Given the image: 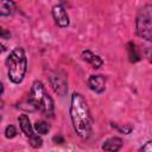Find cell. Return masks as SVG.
<instances>
[{"label":"cell","instance_id":"cell-1","mask_svg":"<svg viewBox=\"0 0 152 152\" xmlns=\"http://www.w3.org/2000/svg\"><path fill=\"white\" fill-rule=\"evenodd\" d=\"M70 116L77 135L82 139H87L91 133L93 119L84 97L78 93H75L71 96Z\"/></svg>","mask_w":152,"mask_h":152},{"label":"cell","instance_id":"cell-2","mask_svg":"<svg viewBox=\"0 0 152 152\" xmlns=\"http://www.w3.org/2000/svg\"><path fill=\"white\" fill-rule=\"evenodd\" d=\"M6 64L8 68V78L15 84L20 83L27 70V59L24 49L20 46L14 48L8 55Z\"/></svg>","mask_w":152,"mask_h":152},{"label":"cell","instance_id":"cell-3","mask_svg":"<svg viewBox=\"0 0 152 152\" xmlns=\"http://www.w3.org/2000/svg\"><path fill=\"white\" fill-rule=\"evenodd\" d=\"M27 100L34 109L40 110L44 115H46V116L53 115V108H55L53 100L46 93V90L40 81H34L32 83Z\"/></svg>","mask_w":152,"mask_h":152},{"label":"cell","instance_id":"cell-4","mask_svg":"<svg viewBox=\"0 0 152 152\" xmlns=\"http://www.w3.org/2000/svg\"><path fill=\"white\" fill-rule=\"evenodd\" d=\"M135 30L139 37L152 42V4L140 8L135 20Z\"/></svg>","mask_w":152,"mask_h":152},{"label":"cell","instance_id":"cell-5","mask_svg":"<svg viewBox=\"0 0 152 152\" xmlns=\"http://www.w3.org/2000/svg\"><path fill=\"white\" fill-rule=\"evenodd\" d=\"M50 83L52 89L61 96H63L68 91L66 74L63 70H55L50 76Z\"/></svg>","mask_w":152,"mask_h":152},{"label":"cell","instance_id":"cell-6","mask_svg":"<svg viewBox=\"0 0 152 152\" xmlns=\"http://www.w3.org/2000/svg\"><path fill=\"white\" fill-rule=\"evenodd\" d=\"M52 17L59 27H66L69 25V15L63 6L57 5L52 8Z\"/></svg>","mask_w":152,"mask_h":152},{"label":"cell","instance_id":"cell-7","mask_svg":"<svg viewBox=\"0 0 152 152\" xmlns=\"http://www.w3.org/2000/svg\"><path fill=\"white\" fill-rule=\"evenodd\" d=\"M88 86L95 93H102L106 89V77L103 75H90L88 78Z\"/></svg>","mask_w":152,"mask_h":152},{"label":"cell","instance_id":"cell-8","mask_svg":"<svg viewBox=\"0 0 152 152\" xmlns=\"http://www.w3.org/2000/svg\"><path fill=\"white\" fill-rule=\"evenodd\" d=\"M122 140L119 137H112L108 138L103 144H102V150L106 152H118L122 147Z\"/></svg>","mask_w":152,"mask_h":152},{"label":"cell","instance_id":"cell-9","mask_svg":"<svg viewBox=\"0 0 152 152\" xmlns=\"http://www.w3.org/2000/svg\"><path fill=\"white\" fill-rule=\"evenodd\" d=\"M18 121H19V125H20V129L23 131V133L26 137H31L32 134H34L33 129H32V126H31V122H30V119H28L27 115L21 114L18 118Z\"/></svg>","mask_w":152,"mask_h":152},{"label":"cell","instance_id":"cell-10","mask_svg":"<svg viewBox=\"0 0 152 152\" xmlns=\"http://www.w3.org/2000/svg\"><path fill=\"white\" fill-rule=\"evenodd\" d=\"M82 58L86 61V62H88V63H90L91 64V66L93 68H100L101 65H102V59L99 57V56H96V55H94L91 51H89V50H86V51H83L82 52Z\"/></svg>","mask_w":152,"mask_h":152},{"label":"cell","instance_id":"cell-11","mask_svg":"<svg viewBox=\"0 0 152 152\" xmlns=\"http://www.w3.org/2000/svg\"><path fill=\"white\" fill-rule=\"evenodd\" d=\"M14 11V2L12 1H0V14L2 17H6V15H10L12 14Z\"/></svg>","mask_w":152,"mask_h":152},{"label":"cell","instance_id":"cell-12","mask_svg":"<svg viewBox=\"0 0 152 152\" xmlns=\"http://www.w3.org/2000/svg\"><path fill=\"white\" fill-rule=\"evenodd\" d=\"M34 129L39 133V134H46L50 131V125L45 121H37L34 124Z\"/></svg>","mask_w":152,"mask_h":152},{"label":"cell","instance_id":"cell-13","mask_svg":"<svg viewBox=\"0 0 152 152\" xmlns=\"http://www.w3.org/2000/svg\"><path fill=\"white\" fill-rule=\"evenodd\" d=\"M28 142H30L31 146L38 148V147H40L43 145V139L38 134H32L31 137H28Z\"/></svg>","mask_w":152,"mask_h":152},{"label":"cell","instance_id":"cell-14","mask_svg":"<svg viewBox=\"0 0 152 152\" xmlns=\"http://www.w3.org/2000/svg\"><path fill=\"white\" fill-rule=\"evenodd\" d=\"M128 51H129V53H128V56H129V59L132 61V62H135V61H138L139 59V55L137 53V49H135V45L133 44V43H129L128 44Z\"/></svg>","mask_w":152,"mask_h":152},{"label":"cell","instance_id":"cell-15","mask_svg":"<svg viewBox=\"0 0 152 152\" xmlns=\"http://www.w3.org/2000/svg\"><path fill=\"white\" fill-rule=\"evenodd\" d=\"M17 133H18L17 132V128L13 125H8L6 127V129H5V135H6V138H10V139L14 138L17 135Z\"/></svg>","mask_w":152,"mask_h":152},{"label":"cell","instance_id":"cell-16","mask_svg":"<svg viewBox=\"0 0 152 152\" xmlns=\"http://www.w3.org/2000/svg\"><path fill=\"white\" fill-rule=\"evenodd\" d=\"M113 127H115L116 129H119L121 133H124V134H128L131 131H132V126H129V125H127V126H124V127H119L118 125H114L113 124Z\"/></svg>","mask_w":152,"mask_h":152},{"label":"cell","instance_id":"cell-17","mask_svg":"<svg viewBox=\"0 0 152 152\" xmlns=\"http://www.w3.org/2000/svg\"><path fill=\"white\" fill-rule=\"evenodd\" d=\"M139 152H152V140L147 141L145 145H142L139 150Z\"/></svg>","mask_w":152,"mask_h":152},{"label":"cell","instance_id":"cell-18","mask_svg":"<svg viewBox=\"0 0 152 152\" xmlns=\"http://www.w3.org/2000/svg\"><path fill=\"white\" fill-rule=\"evenodd\" d=\"M147 58H148V61L152 63V49H150V50L147 51Z\"/></svg>","mask_w":152,"mask_h":152}]
</instances>
